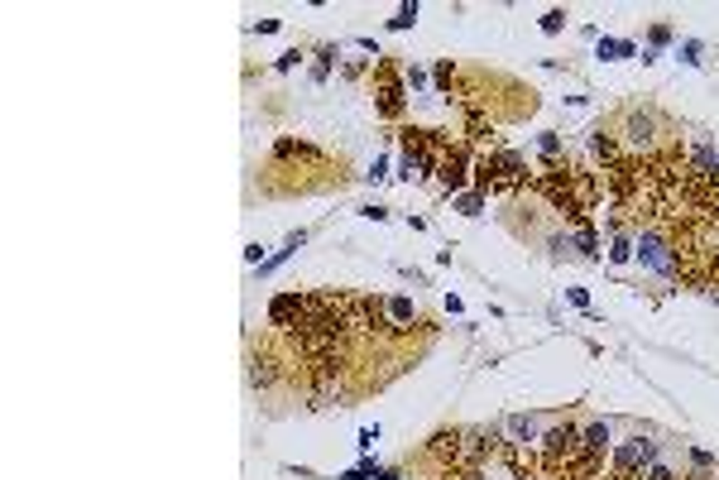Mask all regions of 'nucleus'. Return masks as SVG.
I'll use <instances>...</instances> for the list:
<instances>
[{"mask_svg":"<svg viewBox=\"0 0 719 480\" xmlns=\"http://www.w3.org/2000/svg\"><path fill=\"white\" fill-rule=\"evenodd\" d=\"M384 312H389V327H393V332H408V327L418 322V308H412L408 298H389Z\"/></svg>","mask_w":719,"mask_h":480,"instance_id":"6e6552de","label":"nucleus"},{"mask_svg":"<svg viewBox=\"0 0 719 480\" xmlns=\"http://www.w3.org/2000/svg\"><path fill=\"white\" fill-rule=\"evenodd\" d=\"M412 20H418V5H403V10H399V14H393V20H389V24H393V29H408Z\"/></svg>","mask_w":719,"mask_h":480,"instance_id":"f8f14e48","label":"nucleus"},{"mask_svg":"<svg viewBox=\"0 0 719 480\" xmlns=\"http://www.w3.org/2000/svg\"><path fill=\"white\" fill-rule=\"evenodd\" d=\"M480 207H484V192H470V198H461V212H466V217H480Z\"/></svg>","mask_w":719,"mask_h":480,"instance_id":"9b49d317","label":"nucleus"},{"mask_svg":"<svg viewBox=\"0 0 719 480\" xmlns=\"http://www.w3.org/2000/svg\"><path fill=\"white\" fill-rule=\"evenodd\" d=\"M503 447H538L542 442V418L538 413H513V418H503Z\"/></svg>","mask_w":719,"mask_h":480,"instance_id":"20e7f679","label":"nucleus"},{"mask_svg":"<svg viewBox=\"0 0 719 480\" xmlns=\"http://www.w3.org/2000/svg\"><path fill=\"white\" fill-rule=\"evenodd\" d=\"M652 134H657V120H652L648 111H629V115H623V140H629L633 149H642V154H648V149H652Z\"/></svg>","mask_w":719,"mask_h":480,"instance_id":"0eeeda50","label":"nucleus"},{"mask_svg":"<svg viewBox=\"0 0 719 480\" xmlns=\"http://www.w3.org/2000/svg\"><path fill=\"white\" fill-rule=\"evenodd\" d=\"M642 480H677V471H671V466H667V461H662V457H657V461H652V466H648V471H642Z\"/></svg>","mask_w":719,"mask_h":480,"instance_id":"1a4fd4ad","label":"nucleus"},{"mask_svg":"<svg viewBox=\"0 0 719 480\" xmlns=\"http://www.w3.org/2000/svg\"><path fill=\"white\" fill-rule=\"evenodd\" d=\"M576 245L585 250V254H595V250H600V235H595L590 226H580V231H576Z\"/></svg>","mask_w":719,"mask_h":480,"instance_id":"9d476101","label":"nucleus"},{"mask_svg":"<svg viewBox=\"0 0 719 480\" xmlns=\"http://www.w3.org/2000/svg\"><path fill=\"white\" fill-rule=\"evenodd\" d=\"M609 254H614V260H619V264H623V260H629V254H633V245H629V235H614V250H609Z\"/></svg>","mask_w":719,"mask_h":480,"instance_id":"4468645a","label":"nucleus"},{"mask_svg":"<svg viewBox=\"0 0 719 480\" xmlns=\"http://www.w3.org/2000/svg\"><path fill=\"white\" fill-rule=\"evenodd\" d=\"M475 183H480V192H513L528 183V163L513 149H489L475 163Z\"/></svg>","mask_w":719,"mask_h":480,"instance_id":"f257e3e1","label":"nucleus"},{"mask_svg":"<svg viewBox=\"0 0 719 480\" xmlns=\"http://www.w3.org/2000/svg\"><path fill=\"white\" fill-rule=\"evenodd\" d=\"M561 24H566V14H561V10H547V14H542V29H547V34H557Z\"/></svg>","mask_w":719,"mask_h":480,"instance_id":"ddd939ff","label":"nucleus"},{"mask_svg":"<svg viewBox=\"0 0 719 480\" xmlns=\"http://www.w3.org/2000/svg\"><path fill=\"white\" fill-rule=\"evenodd\" d=\"M466 169H470V154H466V144H451V154L441 159L437 178H441V183H447V192H461V188H466Z\"/></svg>","mask_w":719,"mask_h":480,"instance_id":"423d86ee","label":"nucleus"},{"mask_svg":"<svg viewBox=\"0 0 719 480\" xmlns=\"http://www.w3.org/2000/svg\"><path fill=\"white\" fill-rule=\"evenodd\" d=\"M302 318H308V298H302V293H279L269 303V322L283 327V332H298Z\"/></svg>","mask_w":719,"mask_h":480,"instance_id":"39448f33","label":"nucleus"},{"mask_svg":"<svg viewBox=\"0 0 719 480\" xmlns=\"http://www.w3.org/2000/svg\"><path fill=\"white\" fill-rule=\"evenodd\" d=\"M657 461V442L652 438H629L619 442V452H609V475L604 480H642V471H648Z\"/></svg>","mask_w":719,"mask_h":480,"instance_id":"f03ea898","label":"nucleus"},{"mask_svg":"<svg viewBox=\"0 0 719 480\" xmlns=\"http://www.w3.org/2000/svg\"><path fill=\"white\" fill-rule=\"evenodd\" d=\"M374 106L384 120H399L403 115V78L393 72V63H379V82H374Z\"/></svg>","mask_w":719,"mask_h":480,"instance_id":"7ed1b4c3","label":"nucleus"}]
</instances>
